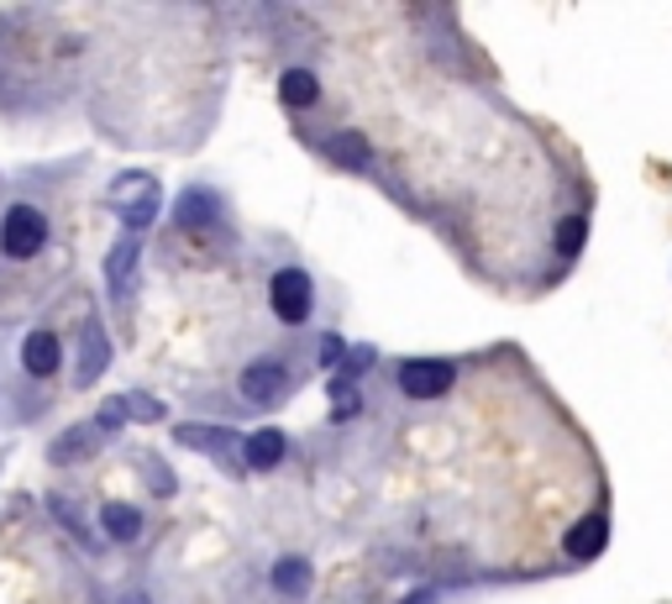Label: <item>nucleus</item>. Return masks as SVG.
Returning a JSON list of instances; mask_svg holds the SVG:
<instances>
[{
  "label": "nucleus",
  "instance_id": "7ed1b4c3",
  "mask_svg": "<svg viewBox=\"0 0 672 604\" xmlns=\"http://www.w3.org/2000/svg\"><path fill=\"white\" fill-rule=\"evenodd\" d=\"M457 379V368L452 362H441V358H410L400 362V389H405L410 400H436V394H447Z\"/></svg>",
  "mask_w": 672,
  "mask_h": 604
},
{
  "label": "nucleus",
  "instance_id": "0eeeda50",
  "mask_svg": "<svg viewBox=\"0 0 672 604\" xmlns=\"http://www.w3.org/2000/svg\"><path fill=\"white\" fill-rule=\"evenodd\" d=\"M604 541H609V521H604V515H583L573 532H568V552L573 557H600Z\"/></svg>",
  "mask_w": 672,
  "mask_h": 604
},
{
  "label": "nucleus",
  "instance_id": "f03ea898",
  "mask_svg": "<svg viewBox=\"0 0 672 604\" xmlns=\"http://www.w3.org/2000/svg\"><path fill=\"white\" fill-rule=\"evenodd\" d=\"M43 237H48L43 211H32V205L5 211V226H0V247H5V258H32V253H43Z\"/></svg>",
  "mask_w": 672,
  "mask_h": 604
},
{
  "label": "nucleus",
  "instance_id": "412c9836",
  "mask_svg": "<svg viewBox=\"0 0 672 604\" xmlns=\"http://www.w3.org/2000/svg\"><path fill=\"white\" fill-rule=\"evenodd\" d=\"M405 604H436V594H410Z\"/></svg>",
  "mask_w": 672,
  "mask_h": 604
},
{
  "label": "nucleus",
  "instance_id": "6ab92c4d",
  "mask_svg": "<svg viewBox=\"0 0 672 604\" xmlns=\"http://www.w3.org/2000/svg\"><path fill=\"white\" fill-rule=\"evenodd\" d=\"M583 232H589V226H583V216L562 221V232H557V247H562V253H578V247H583Z\"/></svg>",
  "mask_w": 672,
  "mask_h": 604
},
{
  "label": "nucleus",
  "instance_id": "39448f33",
  "mask_svg": "<svg viewBox=\"0 0 672 604\" xmlns=\"http://www.w3.org/2000/svg\"><path fill=\"white\" fill-rule=\"evenodd\" d=\"M284 432H273V426H268V432H258V436H247V447H242V458H247V468H253V473H268V468H279V462H284Z\"/></svg>",
  "mask_w": 672,
  "mask_h": 604
},
{
  "label": "nucleus",
  "instance_id": "4468645a",
  "mask_svg": "<svg viewBox=\"0 0 672 604\" xmlns=\"http://www.w3.org/2000/svg\"><path fill=\"white\" fill-rule=\"evenodd\" d=\"M153 216H158V184L147 179V184H143V194H137V200H132V205L121 211V221H126L132 232H143V226H153Z\"/></svg>",
  "mask_w": 672,
  "mask_h": 604
},
{
  "label": "nucleus",
  "instance_id": "20e7f679",
  "mask_svg": "<svg viewBox=\"0 0 672 604\" xmlns=\"http://www.w3.org/2000/svg\"><path fill=\"white\" fill-rule=\"evenodd\" d=\"M242 394H247L253 405H279L289 394V373L279 362H253V368L242 373Z\"/></svg>",
  "mask_w": 672,
  "mask_h": 604
},
{
  "label": "nucleus",
  "instance_id": "a211bd4d",
  "mask_svg": "<svg viewBox=\"0 0 672 604\" xmlns=\"http://www.w3.org/2000/svg\"><path fill=\"white\" fill-rule=\"evenodd\" d=\"M126 415H137V421H164V405L147 400V394H126Z\"/></svg>",
  "mask_w": 672,
  "mask_h": 604
},
{
  "label": "nucleus",
  "instance_id": "aec40b11",
  "mask_svg": "<svg viewBox=\"0 0 672 604\" xmlns=\"http://www.w3.org/2000/svg\"><path fill=\"white\" fill-rule=\"evenodd\" d=\"M341 353H347V342H341V337L321 342V362H326V368H332V362H341Z\"/></svg>",
  "mask_w": 672,
  "mask_h": 604
},
{
  "label": "nucleus",
  "instance_id": "f3484780",
  "mask_svg": "<svg viewBox=\"0 0 672 604\" xmlns=\"http://www.w3.org/2000/svg\"><path fill=\"white\" fill-rule=\"evenodd\" d=\"M132 264H137V242H121L116 258H111V284H116V290H121V279L132 273Z\"/></svg>",
  "mask_w": 672,
  "mask_h": 604
},
{
  "label": "nucleus",
  "instance_id": "1a4fd4ad",
  "mask_svg": "<svg viewBox=\"0 0 672 604\" xmlns=\"http://www.w3.org/2000/svg\"><path fill=\"white\" fill-rule=\"evenodd\" d=\"M105 358H111V347L100 337V326H90V337L79 347V384H96L100 373H105Z\"/></svg>",
  "mask_w": 672,
  "mask_h": 604
},
{
  "label": "nucleus",
  "instance_id": "6e6552de",
  "mask_svg": "<svg viewBox=\"0 0 672 604\" xmlns=\"http://www.w3.org/2000/svg\"><path fill=\"white\" fill-rule=\"evenodd\" d=\"M273 589L289 594V600L311 594V562H305V557H279V562H273Z\"/></svg>",
  "mask_w": 672,
  "mask_h": 604
},
{
  "label": "nucleus",
  "instance_id": "dca6fc26",
  "mask_svg": "<svg viewBox=\"0 0 672 604\" xmlns=\"http://www.w3.org/2000/svg\"><path fill=\"white\" fill-rule=\"evenodd\" d=\"M332 153H336V158H341V164H347V169H362V164H368V143H362L358 132H347V137H336V143H332Z\"/></svg>",
  "mask_w": 672,
  "mask_h": 604
},
{
  "label": "nucleus",
  "instance_id": "f8f14e48",
  "mask_svg": "<svg viewBox=\"0 0 672 604\" xmlns=\"http://www.w3.org/2000/svg\"><path fill=\"white\" fill-rule=\"evenodd\" d=\"M173 216H179V226H205V221L216 216V200L205 190H184L179 205H173Z\"/></svg>",
  "mask_w": 672,
  "mask_h": 604
},
{
  "label": "nucleus",
  "instance_id": "9b49d317",
  "mask_svg": "<svg viewBox=\"0 0 672 604\" xmlns=\"http://www.w3.org/2000/svg\"><path fill=\"white\" fill-rule=\"evenodd\" d=\"M279 96H284V105H315L321 85H315L311 69H284V79H279Z\"/></svg>",
  "mask_w": 672,
  "mask_h": 604
},
{
  "label": "nucleus",
  "instance_id": "ddd939ff",
  "mask_svg": "<svg viewBox=\"0 0 672 604\" xmlns=\"http://www.w3.org/2000/svg\"><path fill=\"white\" fill-rule=\"evenodd\" d=\"M179 441H184V447H200V452H221V458L237 447V436L221 432V426L216 432H205V426H179Z\"/></svg>",
  "mask_w": 672,
  "mask_h": 604
},
{
  "label": "nucleus",
  "instance_id": "f257e3e1",
  "mask_svg": "<svg viewBox=\"0 0 672 604\" xmlns=\"http://www.w3.org/2000/svg\"><path fill=\"white\" fill-rule=\"evenodd\" d=\"M268 294H273V315L289 321V326H300L315 305V290H311V273H305V268H279L273 284H268Z\"/></svg>",
  "mask_w": 672,
  "mask_h": 604
},
{
  "label": "nucleus",
  "instance_id": "9d476101",
  "mask_svg": "<svg viewBox=\"0 0 672 604\" xmlns=\"http://www.w3.org/2000/svg\"><path fill=\"white\" fill-rule=\"evenodd\" d=\"M100 526H105V536H111V541H132V536L143 532V515H137V510L132 505H105L100 510Z\"/></svg>",
  "mask_w": 672,
  "mask_h": 604
},
{
  "label": "nucleus",
  "instance_id": "2eb2a0df",
  "mask_svg": "<svg viewBox=\"0 0 672 604\" xmlns=\"http://www.w3.org/2000/svg\"><path fill=\"white\" fill-rule=\"evenodd\" d=\"M96 447H100V432H85V426H79V432L53 441V462H69L74 452H96Z\"/></svg>",
  "mask_w": 672,
  "mask_h": 604
},
{
  "label": "nucleus",
  "instance_id": "423d86ee",
  "mask_svg": "<svg viewBox=\"0 0 672 604\" xmlns=\"http://www.w3.org/2000/svg\"><path fill=\"white\" fill-rule=\"evenodd\" d=\"M22 368L32 379H48L53 368H58V337H53V332H32L22 347Z\"/></svg>",
  "mask_w": 672,
  "mask_h": 604
}]
</instances>
